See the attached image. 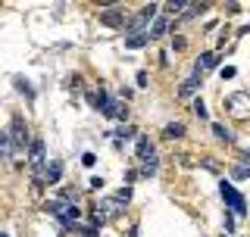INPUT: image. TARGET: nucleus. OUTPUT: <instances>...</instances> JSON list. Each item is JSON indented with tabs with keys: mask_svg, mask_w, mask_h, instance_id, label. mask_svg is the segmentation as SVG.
Masks as SVG:
<instances>
[{
	"mask_svg": "<svg viewBox=\"0 0 250 237\" xmlns=\"http://www.w3.org/2000/svg\"><path fill=\"white\" fill-rule=\"evenodd\" d=\"M225 106H229V113L234 118H247L250 116V94H231L225 100Z\"/></svg>",
	"mask_w": 250,
	"mask_h": 237,
	"instance_id": "7ed1b4c3",
	"label": "nucleus"
},
{
	"mask_svg": "<svg viewBox=\"0 0 250 237\" xmlns=\"http://www.w3.org/2000/svg\"><path fill=\"white\" fill-rule=\"evenodd\" d=\"M13 156V147H10V138L6 134H0V159H10Z\"/></svg>",
	"mask_w": 250,
	"mask_h": 237,
	"instance_id": "f8f14e48",
	"label": "nucleus"
},
{
	"mask_svg": "<svg viewBox=\"0 0 250 237\" xmlns=\"http://www.w3.org/2000/svg\"><path fill=\"white\" fill-rule=\"evenodd\" d=\"M50 212L60 218L62 228H72L78 222V216H82L78 206H75V203H69V200H50Z\"/></svg>",
	"mask_w": 250,
	"mask_h": 237,
	"instance_id": "f257e3e1",
	"label": "nucleus"
},
{
	"mask_svg": "<svg viewBox=\"0 0 250 237\" xmlns=\"http://www.w3.org/2000/svg\"><path fill=\"white\" fill-rule=\"evenodd\" d=\"M166 31H169V19H166V16H160V19L153 22V28H147V35H150V38H163Z\"/></svg>",
	"mask_w": 250,
	"mask_h": 237,
	"instance_id": "9d476101",
	"label": "nucleus"
},
{
	"mask_svg": "<svg viewBox=\"0 0 250 237\" xmlns=\"http://www.w3.org/2000/svg\"><path fill=\"white\" fill-rule=\"evenodd\" d=\"M78 234H82V237H97V231H94V225H82V228H78Z\"/></svg>",
	"mask_w": 250,
	"mask_h": 237,
	"instance_id": "f3484780",
	"label": "nucleus"
},
{
	"mask_svg": "<svg viewBox=\"0 0 250 237\" xmlns=\"http://www.w3.org/2000/svg\"><path fill=\"white\" fill-rule=\"evenodd\" d=\"M10 134H13V150L19 153V150L25 147V125H22V118H19V116L13 118V125H10Z\"/></svg>",
	"mask_w": 250,
	"mask_h": 237,
	"instance_id": "39448f33",
	"label": "nucleus"
},
{
	"mask_svg": "<svg viewBox=\"0 0 250 237\" xmlns=\"http://www.w3.org/2000/svg\"><path fill=\"white\" fill-rule=\"evenodd\" d=\"M100 22L109 25V28H119V25H125V13L116 10V6H106V10L100 13Z\"/></svg>",
	"mask_w": 250,
	"mask_h": 237,
	"instance_id": "20e7f679",
	"label": "nucleus"
},
{
	"mask_svg": "<svg viewBox=\"0 0 250 237\" xmlns=\"http://www.w3.org/2000/svg\"><path fill=\"white\" fill-rule=\"evenodd\" d=\"M147 41H150V35H147V31H144V35H128V38H125V47H131V50H135V47H144Z\"/></svg>",
	"mask_w": 250,
	"mask_h": 237,
	"instance_id": "9b49d317",
	"label": "nucleus"
},
{
	"mask_svg": "<svg viewBox=\"0 0 250 237\" xmlns=\"http://www.w3.org/2000/svg\"><path fill=\"white\" fill-rule=\"evenodd\" d=\"M138 156H141L144 162L156 159V153H153V140L147 138V134H138Z\"/></svg>",
	"mask_w": 250,
	"mask_h": 237,
	"instance_id": "423d86ee",
	"label": "nucleus"
},
{
	"mask_svg": "<svg viewBox=\"0 0 250 237\" xmlns=\"http://www.w3.org/2000/svg\"><path fill=\"white\" fill-rule=\"evenodd\" d=\"M119 138H135V125H122V128H119Z\"/></svg>",
	"mask_w": 250,
	"mask_h": 237,
	"instance_id": "a211bd4d",
	"label": "nucleus"
},
{
	"mask_svg": "<svg viewBox=\"0 0 250 237\" xmlns=\"http://www.w3.org/2000/svg\"><path fill=\"white\" fill-rule=\"evenodd\" d=\"M194 113H197L200 118H207V116H209V113H207V106H203V100H200V97L194 100Z\"/></svg>",
	"mask_w": 250,
	"mask_h": 237,
	"instance_id": "dca6fc26",
	"label": "nucleus"
},
{
	"mask_svg": "<svg viewBox=\"0 0 250 237\" xmlns=\"http://www.w3.org/2000/svg\"><path fill=\"white\" fill-rule=\"evenodd\" d=\"M222 78H234V66H225L222 69Z\"/></svg>",
	"mask_w": 250,
	"mask_h": 237,
	"instance_id": "412c9836",
	"label": "nucleus"
},
{
	"mask_svg": "<svg viewBox=\"0 0 250 237\" xmlns=\"http://www.w3.org/2000/svg\"><path fill=\"white\" fill-rule=\"evenodd\" d=\"M185 134V125L182 122H169L166 125V138H182Z\"/></svg>",
	"mask_w": 250,
	"mask_h": 237,
	"instance_id": "ddd939ff",
	"label": "nucleus"
},
{
	"mask_svg": "<svg viewBox=\"0 0 250 237\" xmlns=\"http://www.w3.org/2000/svg\"><path fill=\"white\" fill-rule=\"evenodd\" d=\"M213 134H216L219 140H231V131L225 128V125H213Z\"/></svg>",
	"mask_w": 250,
	"mask_h": 237,
	"instance_id": "2eb2a0df",
	"label": "nucleus"
},
{
	"mask_svg": "<svg viewBox=\"0 0 250 237\" xmlns=\"http://www.w3.org/2000/svg\"><path fill=\"white\" fill-rule=\"evenodd\" d=\"M60 175H62V162H60V159L47 162V169H44V181H47V184H57Z\"/></svg>",
	"mask_w": 250,
	"mask_h": 237,
	"instance_id": "6e6552de",
	"label": "nucleus"
},
{
	"mask_svg": "<svg viewBox=\"0 0 250 237\" xmlns=\"http://www.w3.org/2000/svg\"><path fill=\"white\" fill-rule=\"evenodd\" d=\"M0 237H6V234H3V231H0Z\"/></svg>",
	"mask_w": 250,
	"mask_h": 237,
	"instance_id": "4be33fe9",
	"label": "nucleus"
},
{
	"mask_svg": "<svg viewBox=\"0 0 250 237\" xmlns=\"http://www.w3.org/2000/svg\"><path fill=\"white\" fill-rule=\"evenodd\" d=\"M219 62V53H203V57L194 62V72H203V69H213Z\"/></svg>",
	"mask_w": 250,
	"mask_h": 237,
	"instance_id": "1a4fd4ad",
	"label": "nucleus"
},
{
	"mask_svg": "<svg viewBox=\"0 0 250 237\" xmlns=\"http://www.w3.org/2000/svg\"><path fill=\"white\" fill-rule=\"evenodd\" d=\"M234 178H250V169L247 165H238V169H234Z\"/></svg>",
	"mask_w": 250,
	"mask_h": 237,
	"instance_id": "6ab92c4d",
	"label": "nucleus"
},
{
	"mask_svg": "<svg viewBox=\"0 0 250 237\" xmlns=\"http://www.w3.org/2000/svg\"><path fill=\"white\" fill-rule=\"evenodd\" d=\"M197 84H200V72H194L191 78H188V81L182 84V94H191L194 88H197Z\"/></svg>",
	"mask_w": 250,
	"mask_h": 237,
	"instance_id": "4468645a",
	"label": "nucleus"
},
{
	"mask_svg": "<svg viewBox=\"0 0 250 237\" xmlns=\"http://www.w3.org/2000/svg\"><path fill=\"white\" fill-rule=\"evenodd\" d=\"M28 159H31V165H41V162H44V140H41V138L31 140V147H28Z\"/></svg>",
	"mask_w": 250,
	"mask_h": 237,
	"instance_id": "0eeeda50",
	"label": "nucleus"
},
{
	"mask_svg": "<svg viewBox=\"0 0 250 237\" xmlns=\"http://www.w3.org/2000/svg\"><path fill=\"white\" fill-rule=\"evenodd\" d=\"M219 191H222V200H225V206H229L231 216H247V200L234 191L229 181H222V184H219Z\"/></svg>",
	"mask_w": 250,
	"mask_h": 237,
	"instance_id": "f03ea898",
	"label": "nucleus"
},
{
	"mask_svg": "<svg viewBox=\"0 0 250 237\" xmlns=\"http://www.w3.org/2000/svg\"><path fill=\"white\" fill-rule=\"evenodd\" d=\"M82 162H84V165H88V169H91V165L97 162V156H94V153H84V156H82Z\"/></svg>",
	"mask_w": 250,
	"mask_h": 237,
	"instance_id": "aec40b11",
	"label": "nucleus"
}]
</instances>
